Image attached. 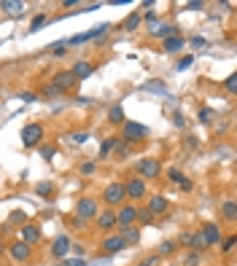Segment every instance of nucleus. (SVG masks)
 Wrapping results in <instances>:
<instances>
[{"instance_id":"1","label":"nucleus","mask_w":237,"mask_h":266,"mask_svg":"<svg viewBox=\"0 0 237 266\" xmlns=\"http://www.w3.org/2000/svg\"><path fill=\"white\" fill-rule=\"evenodd\" d=\"M103 199L105 204H122L127 199V185L124 183H108L103 191Z\"/></svg>"},{"instance_id":"2","label":"nucleus","mask_w":237,"mask_h":266,"mask_svg":"<svg viewBox=\"0 0 237 266\" xmlns=\"http://www.w3.org/2000/svg\"><path fill=\"white\" fill-rule=\"evenodd\" d=\"M122 134H124L127 143H140V140L148 137V127H143V124H138V121H127L122 127Z\"/></svg>"},{"instance_id":"3","label":"nucleus","mask_w":237,"mask_h":266,"mask_svg":"<svg viewBox=\"0 0 237 266\" xmlns=\"http://www.w3.org/2000/svg\"><path fill=\"white\" fill-rule=\"evenodd\" d=\"M43 140V127L41 124H27L22 129V145L24 148H35V145Z\"/></svg>"},{"instance_id":"4","label":"nucleus","mask_w":237,"mask_h":266,"mask_svg":"<svg viewBox=\"0 0 237 266\" xmlns=\"http://www.w3.org/2000/svg\"><path fill=\"white\" fill-rule=\"evenodd\" d=\"M151 38H162V41H167V38H175V35H178V27H170V24H159L154 19V22H151Z\"/></svg>"},{"instance_id":"5","label":"nucleus","mask_w":237,"mask_h":266,"mask_svg":"<svg viewBox=\"0 0 237 266\" xmlns=\"http://www.w3.org/2000/svg\"><path fill=\"white\" fill-rule=\"evenodd\" d=\"M138 172H140V178H156V175L162 172V167H159L156 159H140V162H138Z\"/></svg>"},{"instance_id":"6","label":"nucleus","mask_w":237,"mask_h":266,"mask_svg":"<svg viewBox=\"0 0 237 266\" xmlns=\"http://www.w3.org/2000/svg\"><path fill=\"white\" fill-rule=\"evenodd\" d=\"M75 81H78V78H75V73H73V70H62V73H57V75H54V86H57V89H62V92L73 89V86H75Z\"/></svg>"},{"instance_id":"7","label":"nucleus","mask_w":237,"mask_h":266,"mask_svg":"<svg viewBox=\"0 0 237 266\" xmlns=\"http://www.w3.org/2000/svg\"><path fill=\"white\" fill-rule=\"evenodd\" d=\"M97 213V202L94 199H81V202L75 204V218H81V220H87V218H92V215Z\"/></svg>"},{"instance_id":"8","label":"nucleus","mask_w":237,"mask_h":266,"mask_svg":"<svg viewBox=\"0 0 237 266\" xmlns=\"http://www.w3.org/2000/svg\"><path fill=\"white\" fill-rule=\"evenodd\" d=\"M124 248H127V242H124V237H122V234H113V237H105V242H103V250H105L108 255L122 253Z\"/></svg>"},{"instance_id":"9","label":"nucleus","mask_w":237,"mask_h":266,"mask_svg":"<svg viewBox=\"0 0 237 266\" xmlns=\"http://www.w3.org/2000/svg\"><path fill=\"white\" fill-rule=\"evenodd\" d=\"M124 185H127V197L129 199H143L146 197V180L143 178H132Z\"/></svg>"},{"instance_id":"10","label":"nucleus","mask_w":237,"mask_h":266,"mask_svg":"<svg viewBox=\"0 0 237 266\" xmlns=\"http://www.w3.org/2000/svg\"><path fill=\"white\" fill-rule=\"evenodd\" d=\"M30 253H33V250H30V242H14L11 248H8V255H11L14 261H27L30 258Z\"/></svg>"},{"instance_id":"11","label":"nucleus","mask_w":237,"mask_h":266,"mask_svg":"<svg viewBox=\"0 0 237 266\" xmlns=\"http://www.w3.org/2000/svg\"><path fill=\"white\" fill-rule=\"evenodd\" d=\"M70 248H73V242H70V239L62 234V237L54 239V245H52V255H54V258H65V255L70 253Z\"/></svg>"},{"instance_id":"12","label":"nucleus","mask_w":237,"mask_h":266,"mask_svg":"<svg viewBox=\"0 0 237 266\" xmlns=\"http://www.w3.org/2000/svg\"><path fill=\"white\" fill-rule=\"evenodd\" d=\"M135 220H138V210L132 207V204H124L122 210H119V226H135Z\"/></svg>"},{"instance_id":"13","label":"nucleus","mask_w":237,"mask_h":266,"mask_svg":"<svg viewBox=\"0 0 237 266\" xmlns=\"http://www.w3.org/2000/svg\"><path fill=\"white\" fill-rule=\"evenodd\" d=\"M202 234H205V239H208L210 248L221 242V229H219L216 223H205V226H202Z\"/></svg>"},{"instance_id":"14","label":"nucleus","mask_w":237,"mask_h":266,"mask_svg":"<svg viewBox=\"0 0 237 266\" xmlns=\"http://www.w3.org/2000/svg\"><path fill=\"white\" fill-rule=\"evenodd\" d=\"M148 210H151L154 215H164V213L170 210V202H167L164 197H151V199H148Z\"/></svg>"},{"instance_id":"15","label":"nucleus","mask_w":237,"mask_h":266,"mask_svg":"<svg viewBox=\"0 0 237 266\" xmlns=\"http://www.w3.org/2000/svg\"><path fill=\"white\" fill-rule=\"evenodd\" d=\"M221 215H224V220H226V223H237V202L226 199V202L221 204Z\"/></svg>"},{"instance_id":"16","label":"nucleus","mask_w":237,"mask_h":266,"mask_svg":"<svg viewBox=\"0 0 237 266\" xmlns=\"http://www.w3.org/2000/svg\"><path fill=\"white\" fill-rule=\"evenodd\" d=\"M22 237H24V242H30V245L41 242V229L33 226V223H27V226H22Z\"/></svg>"},{"instance_id":"17","label":"nucleus","mask_w":237,"mask_h":266,"mask_svg":"<svg viewBox=\"0 0 237 266\" xmlns=\"http://www.w3.org/2000/svg\"><path fill=\"white\" fill-rule=\"evenodd\" d=\"M208 248H210V245H208V239H205L202 229L191 234V250H194V253H202V250H208Z\"/></svg>"},{"instance_id":"18","label":"nucleus","mask_w":237,"mask_h":266,"mask_svg":"<svg viewBox=\"0 0 237 266\" xmlns=\"http://www.w3.org/2000/svg\"><path fill=\"white\" fill-rule=\"evenodd\" d=\"M94 70H97V65H92V62H78V65L73 67V73H75V78L81 81V78H89Z\"/></svg>"},{"instance_id":"19","label":"nucleus","mask_w":237,"mask_h":266,"mask_svg":"<svg viewBox=\"0 0 237 266\" xmlns=\"http://www.w3.org/2000/svg\"><path fill=\"white\" fill-rule=\"evenodd\" d=\"M143 89L151 92V94H159V97H167V83L164 81H146Z\"/></svg>"},{"instance_id":"20","label":"nucleus","mask_w":237,"mask_h":266,"mask_svg":"<svg viewBox=\"0 0 237 266\" xmlns=\"http://www.w3.org/2000/svg\"><path fill=\"white\" fill-rule=\"evenodd\" d=\"M97 226L108 232V229L119 226V215H113V213H103V215H97Z\"/></svg>"},{"instance_id":"21","label":"nucleus","mask_w":237,"mask_h":266,"mask_svg":"<svg viewBox=\"0 0 237 266\" xmlns=\"http://www.w3.org/2000/svg\"><path fill=\"white\" fill-rule=\"evenodd\" d=\"M183 46H186V41H183V38H181V35H175V38H167V41L162 43V49H164V51H167V54H175V51H181V49H183Z\"/></svg>"},{"instance_id":"22","label":"nucleus","mask_w":237,"mask_h":266,"mask_svg":"<svg viewBox=\"0 0 237 266\" xmlns=\"http://www.w3.org/2000/svg\"><path fill=\"white\" fill-rule=\"evenodd\" d=\"M122 237H124V242H127V245H138L140 242V232L135 229V226H124Z\"/></svg>"},{"instance_id":"23","label":"nucleus","mask_w":237,"mask_h":266,"mask_svg":"<svg viewBox=\"0 0 237 266\" xmlns=\"http://www.w3.org/2000/svg\"><path fill=\"white\" fill-rule=\"evenodd\" d=\"M0 8H3L6 14H22L24 3H17V0H0Z\"/></svg>"},{"instance_id":"24","label":"nucleus","mask_w":237,"mask_h":266,"mask_svg":"<svg viewBox=\"0 0 237 266\" xmlns=\"http://www.w3.org/2000/svg\"><path fill=\"white\" fill-rule=\"evenodd\" d=\"M108 121H110V124H122V127L127 124V121H124V110H122V105H113V108L108 110Z\"/></svg>"},{"instance_id":"25","label":"nucleus","mask_w":237,"mask_h":266,"mask_svg":"<svg viewBox=\"0 0 237 266\" xmlns=\"http://www.w3.org/2000/svg\"><path fill=\"white\" fill-rule=\"evenodd\" d=\"M154 218H156V215H154V213H151V210H148V207H143V210H138V223H140V226H148V223H154Z\"/></svg>"},{"instance_id":"26","label":"nucleus","mask_w":237,"mask_h":266,"mask_svg":"<svg viewBox=\"0 0 237 266\" xmlns=\"http://www.w3.org/2000/svg\"><path fill=\"white\" fill-rule=\"evenodd\" d=\"M119 143V137H108V140H103V145H100V159H105L113 150V145Z\"/></svg>"},{"instance_id":"27","label":"nucleus","mask_w":237,"mask_h":266,"mask_svg":"<svg viewBox=\"0 0 237 266\" xmlns=\"http://www.w3.org/2000/svg\"><path fill=\"white\" fill-rule=\"evenodd\" d=\"M65 49H68V41H57V43H52V46H49L46 51H49V54H54V57H62Z\"/></svg>"},{"instance_id":"28","label":"nucleus","mask_w":237,"mask_h":266,"mask_svg":"<svg viewBox=\"0 0 237 266\" xmlns=\"http://www.w3.org/2000/svg\"><path fill=\"white\" fill-rule=\"evenodd\" d=\"M138 24H140V14H129L124 19V30H138Z\"/></svg>"},{"instance_id":"29","label":"nucleus","mask_w":237,"mask_h":266,"mask_svg":"<svg viewBox=\"0 0 237 266\" xmlns=\"http://www.w3.org/2000/svg\"><path fill=\"white\" fill-rule=\"evenodd\" d=\"M43 97H46V100H54V97H62V89H57V86H54V83H52V86H46V89H43Z\"/></svg>"},{"instance_id":"30","label":"nucleus","mask_w":237,"mask_h":266,"mask_svg":"<svg viewBox=\"0 0 237 266\" xmlns=\"http://www.w3.org/2000/svg\"><path fill=\"white\" fill-rule=\"evenodd\" d=\"M224 86H226V92L237 94V70H235V73H232L229 78H226V81H224Z\"/></svg>"},{"instance_id":"31","label":"nucleus","mask_w":237,"mask_h":266,"mask_svg":"<svg viewBox=\"0 0 237 266\" xmlns=\"http://www.w3.org/2000/svg\"><path fill=\"white\" fill-rule=\"evenodd\" d=\"M35 194L38 197H52V183H38L35 185Z\"/></svg>"},{"instance_id":"32","label":"nucleus","mask_w":237,"mask_h":266,"mask_svg":"<svg viewBox=\"0 0 237 266\" xmlns=\"http://www.w3.org/2000/svg\"><path fill=\"white\" fill-rule=\"evenodd\" d=\"M175 248H178L175 242H162V245H159V255H173Z\"/></svg>"},{"instance_id":"33","label":"nucleus","mask_w":237,"mask_h":266,"mask_svg":"<svg viewBox=\"0 0 237 266\" xmlns=\"http://www.w3.org/2000/svg\"><path fill=\"white\" fill-rule=\"evenodd\" d=\"M43 24H46V17L41 14V17H35L33 22H30V33H38V30H41Z\"/></svg>"},{"instance_id":"34","label":"nucleus","mask_w":237,"mask_h":266,"mask_svg":"<svg viewBox=\"0 0 237 266\" xmlns=\"http://www.w3.org/2000/svg\"><path fill=\"white\" fill-rule=\"evenodd\" d=\"M235 245H237V237H226V239H224V245H221V250H224V253H229V250L235 248Z\"/></svg>"},{"instance_id":"35","label":"nucleus","mask_w":237,"mask_h":266,"mask_svg":"<svg viewBox=\"0 0 237 266\" xmlns=\"http://www.w3.org/2000/svg\"><path fill=\"white\" fill-rule=\"evenodd\" d=\"M210 118H213V110H210V108H202V110H200V121H202V124H208Z\"/></svg>"},{"instance_id":"36","label":"nucleus","mask_w":237,"mask_h":266,"mask_svg":"<svg viewBox=\"0 0 237 266\" xmlns=\"http://www.w3.org/2000/svg\"><path fill=\"white\" fill-rule=\"evenodd\" d=\"M191 62H194V54H186V57H183V59H181V62H178V70H186V67H189Z\"/></svg>"},{"instance_id":"37","label":"nucleus","mask_w":237,"mask_h":266,"mask_svg":"<svg viewBox=\"0 0 237 266\" xmlns=\"http://www.w3.org/2000/svg\"><path fill=\"white\" fill-rule=\"evenodd\" d=\"M183 145H186V148H189V150H191V148H197V145H200V140H197V137H194V134H189V137H186V140H183Z\"/></svg>"},{"instance_id":"38","label":"nucleus","mask_w":237,"mask_h":266,"mask_svg":"<svg viewBox=\"0 0 237 266\" xmlns=\"http://www.w3.org/2000/svg\"><path fill=\"white\" fill-rule=\"evenodd\" d=\"M200 264V253H189L186 255V266H197Z\"/></svg>"},{"instance_id":"39","label":"nucleus","mask_w":237,"mask_h":266,"mask_svg":"<svg viewBox=\"0 0 237 266\" xmlns=\"http://www.w3.org/2000/svg\"><path fill=\"white\" fill-rule=\"evenodd\" d=\"M186 8H189V11H200V8H205V3H202V0H191Z\"/></svg>"},{"instance_id":"40","label":"nucleus","mask_w":237,"mask_h":266,"mask_svg":"<svg viewBox=\"0 0 237 266\" xmlns=\"http://www.w3.org/2000/svg\"><path fill=\"white\" fill-rule=\"evenodd\" d=\"M191 185H194V183H191L189 178H183V180L178 183V188H181V191H191Z\"/></svg>"},{"instance_id":"41","label":"nucleus","mask_w":237,"mask_h":266,"mask_svg":"<svg viewBox=\"0 0 237 266\" xmlns=\"http://www.w3.org/2000/svg\"><path fill=\"white\" fill-rule=\"evenodd\" d=\"M62 266H87V261H84V258H73V261H65Z\"/></svg>"},{"instance_id":"42","label":"nucleus","mask_w":237,"mask_h":266,"mask_svg":"<svg viewBox=\"0 0 237 266\" xmlns=\"http://www.w3.org/2000/svg\"><path fill=\"white\" fill-rule=\"evenodd\" d=\"M87 140H89L87 132H84V134H81V132H75V134H73V143H87Z\"/></svg>"},{"instance_id":"43","label":"nucleus","mask_w":237,"mask_h":266,"mask_svg":"<svg viewBox=\"0 0 237 266\" xmlns=\"http://www.w3.org/2000/svg\"><path fill=\"white\" fill-rule=\"evenodd\" d=\"M186 175H181L178 169H170V180H175V183H181V180H183Z\"/></svg>"},{"instance_id":"44","label":"nucleus","mask_w":237,"mask_h":266,"mask_svg":"<svg viewBox=\"0 0 237 266\" xmlns=\"http://www.w3.org/2000/svg\"><path fill=\"white\" fill-rule=\"evenodd\" d=\"M173 124H175V127H186V118L181 116V113H175V116H173Z\"/></svg>"},{"instance_id":"45","label":"nucleus","mask_w":237,"mask_h":266,"mask_svg":"<svg viewBox=\"0 0 237 266\" xmlns=\"http://www.w3.org/2000/svg\"><path fill=\"white\" fill-rule=\"evenodd\" d=\"M156 264H159V258H156V255H151V258L140 261V266H156Z\"/></svg>"},{"instance_id":"46","label":"nucleus","mask_w":237,"mask_h":266,"mask_svg":"<svg viewBox=\"0 0 237 266\" xmlns=\"http://www.w3.org/2000/svg\"><path fill=\"white\" fill-rule=\"evenodd\" d=\"M191 46L202 49V46H208V41H205V38H191Z\"/></svg>"},{"instance_id":"47","label":"nucleus","mask_w":237,"mask_h":266,"mask_svg":"<svg viewBox=\"0 0 237 266\" xmlns=\"http://www.w3.org/2000/svg\"><path fill=\"white\" fill-rule=\"evenodd\" d=\"M19 97H22V102H33V100H35V94H33V92H22Z\"/></svg>"},{"instance_id":"48","label":"nucleus","mask_w":237,"mask_h":266,"mask_svg":"<svg viewBox=\"0 0 237 266\" xmlns=\"http://www.w3.org/2000/svg\"><path fill=\"white\" fill-rule=\"evenodd\" d=\"M94 172V164L92 162H89V164H84V167H81V175H92Z\"/></svg>"},{"instance_id":"49","label":"nucleus","mask_w":237,"mask_h":266,"mask_svg":"<svg viewBox=\"0 0 237 266\" xmlns=\"http://www.w3.org/2000/svg\"><path fill=\"white\" fill-rule=\"evenodd\" d=\"M178 242H181V245H191V234H189V232H183V234H181V239H178Z\"/></svg>"},{"instance_id":"50","label":"nucleus","mask_w":237,"mask_h":266,"mask_svg":"<svg viewBox=\"0 0 237 266\" xmlns=\"http://www.w3.org/2000/svg\"><path fill=\"white\" fill-rule=\"evenodd\" d=\"M127 153H129V145H127V143H122V145H119V156L124 159V156H127Z\"/></svg>"},{"instance_id":"51","label":"nucleus","mask_w":237,"mask_h":266,"mask_svg":"<svg viewBox=\"0 0 237 266\" xmlns=\"http://www.w3.org/2000/svg\"><path fill=\"white\" fill-rule=\"evenodd\" d=\"M41 153H43V159H49V162H52V159H54V148H43Z\"/></svg>"},{"instance_id":"52","label":"nucleus","mask_w":237,"mask_h":266,"mask_svg":"<svg viewBox=\"0 0 237 266\" xmlns=\"http://www.w3.org/2000/svg\"><path fill=\"white\" fill-rule=\"evenodd\" d=\"M62 6H65V8H75V6H78V0H65Z\"/></svg>"},{"instance_id":"53","label":"nucleus","mask_w":237,"mask_h":266,"mask_svg":"<svg viewBox=\"0 0 237 266\" xmlns=\"http://www.w3.org/2000/svg\"><path fill=\"white\" fill-rule=\"evenodd\" d=\"M11 220H24V213H22V210H17V213L11 215Z\"/></svg>"},{"instance_id":"54","label":"nucleus","mask_w":237,"mask_h":266,"mask_svg":"<svg viewBox=\"0 0 237 266\" xmlns=\"http://www.w3.org/2000/svg\"><path fill=\"white\" fill-rule=\"evenodd\" d=\"M235 129H237V124H235Z\"/></svg>"}]
</instances>
